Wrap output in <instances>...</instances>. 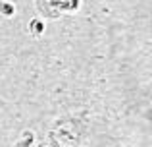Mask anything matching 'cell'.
Instances as JSON below:
<instances>
[{"mask_svg": "<svg viewBox=\"0 0 152 147\" xmlns=\"http://www.w3.org/2000/svg\"><path fill=\"white\" fill-rule=\"evenodd\" d=\"M27 29H29V33L33 35V37H41V35H45V31H46V21L42 18H33L29 23H27Z\"/></svg>", "mask_w": 152, "mask_h": 147, "instance_id": "3", "label": "cell"}, {"mask_svg": "<svg viewBox=\"0 0 152 147\" xmlns=\"http://www.w3.org/2000/svg\"><path fill=\"white\" fill-rule=\"evenodd\" d=\"M87 136L85 114H66L56 118L46 132L48 147H81Z\"/></svg>", "mask_w": 152, "mask_h": 147, "instance_id": "1", "label": "cell"}, {"mask_svg": "<svg viewBox=\"0 0 152 147\" xmlns=\"http://www.w3.org/2000/svg\"><path fill=\"white\" fill-rule=\"evenodd\" d=\"M33 145H35V132L33 130H23L19 140L12 147H33Z\"/></svg>", "mask_w": 152, "mask_h": 147, "instance_id": "4", "label": "cell"}, {"mask_svg": "<svg viewBox=\"0 0 152 147\" xmlns=\"http://www.w3.org/2000/svg\"><path fill=\"white\" fill-rule=\"evenodd\" d=\"M83 0H35V10L39 18L46 19H60L62 16L77 14L81 10Z\"/></svg>", "mask_w": 152, "mask_h": 147, "instance_id": "2", "label": "cell"}, {"mask_svg": "<svg viewBox=\"0 0 152 147\" xmlns=\"http://www.w3.org/2000/svg\"><path fill=\"white\" fill-rule=\"evenodd\" d=\"M15 12H18V8H15L14 2H10V0H0V16L6 19L14 18Z\"/></svg>", "mask_w": 152, "mask_h": 147, "instance_id": "5", "label": "cell"}, {"mask_svg": "<svg viewBox=\"0 0 152 147\" xmlns=\"http://www.w3.org/2000/svg\"><path fill=\"white\" fill-rule=\"evenodd\" d=\"M39 147H48V145H46V141H42V143H39Z\"/></svg>", "mask_w": 152, "mask_h": 147, "instance_id": "6", "label": "cell"}]
</instances>
